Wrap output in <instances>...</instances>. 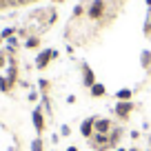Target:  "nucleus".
Instances as JSON below:
<instances>
[{
  "instance_id": "4",
  "label": "nucleus",
  "mask_w": 151,
  "mask_h": 151,
  "mask_svg": "<svg viewBox=\"0 0 151 151\" xmlns=\"http://www.w3.org/2000/svg\"><path fill=\"white\" fill-rule=\"evenodd\" d=\"M102 14H104V0H93L89 7V18L98 20V18H102Z\"/></svg>"
},
{
  "instance_id": "14",
  "label": "nucleus",
  "mask_w": 151,
  "mask_h": 151,
  "mask_svg": "<svg viewBox=\"0 0 151 151\" xmlns=\"http://www.w3.org/2000/svg\"><path fill=\"white\" fill-rule=\"evenodd\" d=\"M5 65H7V56H5V53H0V69H2Z\"/></svg>"
},
{
  "instance_id": "21",
  "label": "nucleus",
  "mask_w": 151,
  "mask_h": 151,
  "mask_svg": "<svg viewBox=\"0 0 151 151\" xmlns=\"http://www.w3.org/2000/svg\"><path fill=\"white\" fill-rule=\"evenodd\" d=\"M131 151H138V149H131Z\"/></svg>"
},
{
  "instance_id": "1",
  "label": "nucleus",
  "mask_w": 151,
  "mask_h": 151,
  "mask_svg": "<svg viewBox=\"0 0 151 151\" xmlns=\"http://www.w3.org/2000/svg\"><path fill=\"white\" fill-rule=\"evenodd\" d=\"M113 111H116V116H118V118H129V116H131V111H133V102L131 100H120L118 104H116V107H113Z\"/></svg>"
},
{
  "instance_id": "13",
  "label": "nucleus",
  "mask_w": 151,
  "mask_h": 151,
  "mask_svg": "<svg viewBox=\"0 0 151 151\" xmlns=\"http://www.w3.org/2000/svg\"><path fill=\"white\" fill-rule=\"evenodd\" d=\"M27 47H29V49L38 47V38H29V40H27Z\"/></svg>"
},
{
  "instance_id": "9",
  "label": "nucleus",
  "mask_w": 151,
  "mask_h": 151,
  "mask_svg": "<svg viewBox=\"0 0 151 151\" xmlns=\"http://www.w3.org/2000/svg\"><path fill=\"white\" fill-rule=\"evenodd\" d=\"M116 98L118 100H131V89H120L118 93H116Z\"/></svg>"
},
{
  "instance_id": "7",
  "label": "nucleus",
  "mask_w": 151,
  "mask_h": 151,
  "mask_svg": "<svg viewBox=\"0 0 151 151\" xmlns=\"http://www.w3.org/2000/svg\"><path fill=\"white\" fill-rule=\"evenodd\" d=\"M111 131V120L109 118H96V133H109Z\"/></svg>"
},
{
  "instance_id": "6",
  "label": "nucleus",
  "mask_w": 151,
  "mask_h": 151,
  "mask_svg": "<svg viewBox=\"0 0 151 151\" xmlns=\"http://www.w3.org/2000/svg\"><path fill=\"white\" fill-rule=\"evenodd\" d=\"M93 129H96V118H87L85 122L80 124V133L85 138H91L93 136Z\"/></svg>"
},
{
  "instance_id": "18",
  "label": "nucleus",
  "mask_w": 151,
  "mask_h": 151,
  "mask_svg": "<svg viewBox=\"0 0 151 151\" xmlns=\"http://www.w3.org/2000/svg\"><path fill=\"white\" fill-rule=\"evenodd\" d=\"M9 2H22V0H9Z\"/></svg>"
},
{
  "instance_id": "3",
  "label": "nucleus",
  "mask_w": 151,
  "mask_h": 151,
  "mask_svg": "<svg viewBox=\"0 0 151 151\" xmlns=\"http://www.w3.org/2000/svg\"><path fill=\"white\" fill-rule=\"evenodd\" d=\"M80 71H82V85L91 89V87L96 85V73L91 71V67H89V65H82V67H80Z\"/></svg>"
},
{
  "instance_id": "19",
  "label": "nucleus",
  "mask_w": 151,
  "mask_h": 151,
  "mask_svg": "<svg viewBox=\"0 0 151 151\" xmlns=\"http://www.w3.org/2000/svg\"><path fill=\"white\" fill-rule=\"evenodd\" d=\"M53 2H65V0H53Z\"/></svg>"
},
{
  "instance_id": "11",
  "label": "nucleus",
  "mask_w": 151,
  "mask_h": 151,
  "mask_svg": "<svg viewBox=\"0 0 151 151\" xmlns=\"http://www.w3.org/2000/svg\"><path fill=\"white\" fill-rule=\"evenodd\" d=\"M31 151H42V138H36L31 142Z\"/></svg>"
},
{
  "instance_id": "20",
  "label": "nucleus",
  "mask_w": 151,
  "mask_h": 151,
  "mask_svg": "<svg viewBox=\"0 0 151 151\" xmlns=\"http://www.w3.org/2000/svg\"><path fill=\"white\" fill-rule=\"evenodd\" d=\"M116 151H124V149H116Z\"/></svg>"
},
{
  "instance_id": "2",
  "label": "nucleus",
  "mask_w": 151,
  "mask_h": 151,
  "mask_svg": "<svg viewBox=\"0 0 151 151\" xmlns=\"http://www.w3.org/2000/svg\"><path fill=\"white\" fill-rule=\"evenodd\" d=\"M31 120H33V129H36V133H42L45 131V113H42V109H40V107L33 109Z\"/></svg>"
},
{
  "instance_id": "15",
  "label": "nucleus",
  "mask_w": 151,
  "mask_h": 151,
  "mask_svg": "<svg viewBox=\"0 0 151 151\" xmlns=\"http://www.w3.org/2000/svg\"><path fill=\"white\" fill-rule=\"evenodd\" d=\"M7 2H9V0H0V9H2V7H7Z\"/></svg>"
},
{
  "instance_id": "8",
  "label": "nucleus",
  "mask_w": 151,
  "mask_h": 151,
  "mask_svg": "<svg viewBox=\"0 0 151 151\" xmlns=\"http://www.w3.org/2000/svg\"><path fill=\"white\" fill-rule=\"evenodd\" d=\"M91 96H93V98L96 96H104V87L100 85V82H96V85L91 87Z\"/></svg>"
},
{
  "instance_id": "12",
  "label": "nucleus",
  "mask_w": 151,
  "mask_h": 151,
  "mask_svg": "<svg viewBox=\"0 0 151 151\" xmlns=\"http://www.w3.org/2000/svg\"><path fill=\"white\" fill-rule=\"evenodd\" d=\"M7 89H9V80L0 78V91H7Z\"/></svg>"
},
{
  "instance_id": "16",
  "label": "nucleus",
  "mask_w": 151,
  "mask_h": 151,
  "mask_svg": "<svg viewBox=\"0 0 151 151\" xmlns=\"http://www.w3.org/2000/svg\"><path fill=\"white\" fill-rule=\"evenodd\" d=\"M67 151H78V147H69V149H67Z\"/></svg>"
},
{
  "instance_id": "10",
  "label": "nucleus",
  "mask_w": 151,
  "mask_h": 151,
  "mask_svg": "<svg viewBox=\"0 0 151 151\" xmlns=\"http://www.w3.org/2000/svg\"><path fill=\"white\" fill-rule=\"evenodd\" d=\"M142 67H145V69L151 67V53L149 51H142Z\"/></svg>"
},
{
  "instance_id": "17",
  "label": "nucleus",
  "mask_w": 151,
  "mask_h": 151,
  "mask_svg": "<svg viewBox=\"0 0 151 151\" xmlns=\"http://www.w3.org/2000/svg\"><path fill=\"white\" fill-rule=\"evenodd\" d=\"M145 2H147V7H149V9H151V0H145Z\"/></svg>"
},
{
  "instance_id": "5",
  "label": "nucleus",
  "mask_w": 151,
  "mask_h": 151,
  "mask_svg": "<svg viewBox=\"0 0 151 151\" xmlns=\"http://www.w3.org/2000/svg\"><path fill=\"white\" fill-rule=\"evenodd\" d=\"M58 53L56 51H51V49H47V51H42L40 53V56L36 58V67H40V69H45V67L49 65V60H51V58H56Z\"/></svg>"
}]
</instances>
